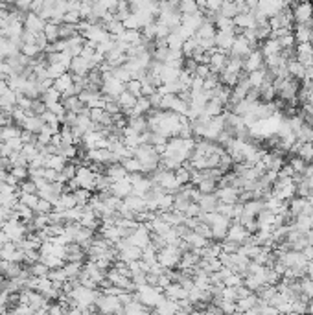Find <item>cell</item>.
Wrapping results in <instances>:
<instances>
[{
  "label": "cell",
  "mask_w": 313,
  "mask_h": 315,
  "mask_svg": "<svg viewBox=\"0 0 313 315\" xmlns=\"http://www.w3.org/2000/svg\"><path fill=\"white\" fill-rule=\"evenodd\" d=\"M42 33H44V37H46V41H48L50 44H54L55 41H59V26L54 24V22H46Z\"/></svg>",
  "instance_id": "cell-28"
},
{
  "label": "cell",
  "mask_w": 313,
  "mask_h": 315,
  "mask_svg": "<svg viewBox=\"0 0 313 315\" xmlns=\"http://www.w3.org/2000/svg\"><path fill=\"white\" fill-rule=\"evenodd\" d=\"M137 100H139V98H135V96L131 94V92L124 91V92L120 94V96L116 98V103H118V107H120L122 113L126 115V113H129V111H131L133 107L137 105Z\"/></svg>",
  "instance_id": "cell-12"
},
{
  "label": "cell",
  "mask_w": 313,
  "mask_h": 315,
  "mask_svg": "<svg viewBox=\"0 0 313 315\" xmlns=\"http://www.w3.org/2000/svg\"><path fill=\"white\" fill-rule=\"evenodd\" d=\"M293 9V20L295 24H308L313 20V4L312 2H301V4H289Z\"/></svg>",
  "instance_id": "cell-2"
},
{
  "label": "cell",
  "mask_w": 313,
  "mask_h": 315,
  "mask_svg": "<svg viewBox=\"0 0 313 315\" xmlns=\"http://www.w3.org/2000/svg\"><path fill=\"white\" fill-rule=\"evenodd\" d=\"M277 41H278V44H280V48L282 50H293L297 46L293 33H288V35L280 37V39H277Z\"/></svg>",
  "instance_id": "cell-38"
},
{
  "label": "cell",
  "mask_w": 313,
  "mask_h": 315,
  "mask_svg": "<svg viewBox=\"0 0 313 315\" xmlns=\"http://www.w3.org/2000/svg\"><path fill=\"white\" fill-rule=\"evenodd\" d=\"M212 74V70H210V67L208 65H199L197 67V70H195V76H199L201 79H206L208 76Z\"/></svg>",
  "instance_id": "cell-47"
},
{
  "label": "cell",
  "mask_w": 313,
  "mask_h": 315,
  "mask_svg": "<svg viewBox=\"0 0 313 315\" xmlns=\"http://www.w3.org/2000/svg\"><path fill=\"white\" fill-rule=\"evenodd\" d=\"M9 173H11L18 182H22L28 179V168H22V166H15V168H11Z\"/></svg>",
  "instance_id": "cell-43"
},
{
  "label": "cell",
  "mask_w": 313,
  "mask_h": 315,
  "mask_svg": "<svg viewBox=\"0 0 313 315\" xmlns=\"http://www.w3.org/2000/svg\"><path fill=\"white\" fill-rule=\"evenodd\" d=\"M127 128L133 129L135 133H146V131H150L148 129V120H146V116H135V118H127Z\"/></svg>",
  "instance_id": "cell-22"
},
{
  "label": "cell",
  "mask_w": 313,
  "mask_h": 315,
  "mask_svg": "<svg viewBox=\"0 0 313 315\" xmlns=\"http://www.w3.org/2000/svg\"><path fill=\"white\" fill-rule=\"evenodd\" d=\"M30 269V275L31 277H35V279H44V277H48L50 269L42 262H37V264H33L31 267H28Z\"/></svg>",
  "instance_id": "cell-34"
},
{
  "label": "cell",
  "mask_w": 313,
  "mask_h": 315,
  "mask_svg": "<svg viewBox=\"0 0 313 315\" xmlns=\"http://www.w3.org/2000/svg\"><path fill=\"white\" fill-rule=\"evenodd\" d=\"M306 277L313 282V264H308V267H306Z\"/></svg>",
  "instance_id": "cell-51"
},
{
  "label": "cell",
  "mask_w": 313,
  "mask_h": 315,
  "mask_svg": "<svg viewBox=\"0 0 313 315\" xmlns=\"http://www.w3.org/2000/svg\"><path fill=\"white\" fill-rule=\"evenodd\" d=\"M17 107H20V109H24V111H30L31 100L28 96H24V94H20V92H18L17 94Z\"/></svg>",
  "instance_id": "cell-45"
},
{
  "label": "cell",
  "mask_w": 313,
  "mask_h": 315,
  "mask_svg": "<svg viewBox=\"0 0 313 315\" xmlns=\"http://www.w3.org/2000/svg\"><path fill=\"white\" fill-rule=\"evenodd\" d=\"M124 205L131 210L135 216H140V214L148 212V205H146V199L144 197H139V195H129V197H126L124 199Z\"/></svg>",
  "instance_id": "cell-10"
},
{
  "label": "cell",
  "mask_w": 313,
  "mask_h": 315,
  "mask_svg": "<svg viewBox=\"0 0 313 315\" xmlns=\"http://www.w3.org/2000/svg\"><path fill=\"white\" fill-rule=\"evenodd\" d=\"M72 87H74V78L70 72L63 74V76H59V78L54 81V89L57 92H61V96H63L68 89H72Z\"/></svg>",
  "instance_id": "cell-17"
},
{
  "label": "cell",
  "mask_w": 313,
  "mask_h": 315,
  "mask_svg": "<svg viewBox=\"0 0 313 315\" xmlns=\"http://www.w3.org/2000/svg\"><path fill=\"white\" fill-rule=\"evenodd\" d=\"M289 166L293 168V171H295V175H302L304 173V170H306L308 164L302 160L301 157H297V155H293V157H289Z\"/></svg>",
  "instance_id": "cell-36"
},
{
  "label": "cell",
  "mask_w": 313,
  "mask_h": 315,
  "mask_svg": "<svg viewBox=\"0 0 313 315\" xmlns=\"http://www.w3.org/2000/svg\"><path fill=\"white\" fill-rule=\"evenodd\" d=\"M98 312L100 315H105V314H116V312H122L124 306L120 304L118 297L115 295H102V299L98 301Z\"/></svg>",
  "instance_id": "cell-4"
},
{
  "label": "cell",
  "mask_w": 313,
  "mask_h": 315,
  "mask_svg": "<svg viewBox=\"0 0 313 315\" xmlns=\"http://www.w3.org/2000/svg\"><path fill=\"white\" fill-rule=\"evenodd\" d=\"M54 210V205L50 203V201H44V199H39V205L35 208V214H50Z\"/></svg>",
  "instance_id": "cell-44"
},
{
  "label": "cell",
  "mask_w": 313,
  "mask_h": 315,
  "mask_svg": "<svg viewBox=\"0 0 313 315\" xmlns=\"http://www.w3.org/2000/svg\"><path fill=\"white\" fill-rule=\"evenodd\" d=\"M111 192H113V195H116L118 199H126V197H129V195L133 194V184H131V179L129 177H126V179H122V181L118 182H113V186H111Z\"/></svg>",
  "instance_id": "cell-9"
},
{
  "label": "cell",
  "mask_w": 313,
  "mask_h": 315,
  "mask_svg": "<svg viewBox=\"0 0 313 315\" xmlns=\"http://www.w3.org/2000/svg\"><path fill=\"white\" fill-rule=\"evenodd\" d=\"M197 205L199 208H201V212H216L219 201H217L216 194H206V195H201Z\"/></svg>",
  "instance_id": "cell-14"
},
{
  "label": "cell",
  "mask_w": 313,
  "mask_h": 315,
  "mask_svg": "<svg viewBox=\"0 0 313 315\" xmlns=\"http://www.w3.org/2000/svg\"><path fill=\"white\" fill-rule=\"evenodd\" d=\"M18 194H20V192H18ZM18 201H20V203H22L24 206H28V208H31V210L35 212L37 205H39V195H37V194H20Z\"/></svg>",
  "instance_id": "cell-33"
},
{
  "label": "cell",
  "mask_w": 313,
  "mask_h": 315,
  "mask_svg": "<svg viewBox=\"0 0 313 315\" xmlns=\"http://www.w3.org/2000/svg\"><path fill=\"white\" fill-rule=\"evenodd\" d=\"M22 155L28 158V162H31L35 157H39V150H37V144H24L22 148Z\"/></svg>",
  "instance_id": "cell-41"
},
{
  "label": "cell",
  "mask_w": 313,
  "mask_h": 315,
  "mask_svg": "<svg viewBox=\"0 0 313 315\" xmlns=\"http://www.w3.org/2000/svg\"><path fill=\"white\" fill-rule=\"evenodd\" d=\"M186 218H195L197 219L199 216H201V208H199V205L197 203H190V206H188V210H186V214H184Z\"/></svg>",
  "instance_id": "cell-46"
},
{
  "label": "cell",
  "mask_w": 313,
  "mask_h": 315,
  "mask_svg": "<svg viewBox=\"0 0 313 315\" xmlns=\"http://www.w3.org/2000/svg\"><path fill=\"white\" fill-rule=\"evenodd\" d=\"M201 192L203 195L206 194H216L217 190V181H214V179H203V181L199 182L197 186H195Z\"/></svg>",
  "instance_id": "cell-32"
},
{
  "label": "cell",
  "mask_w": 313,
  "mask_h": 315,
  "mask_svg": "<svg viewBox=\"0 0 313 315\" xmlns=\"http://www.w3.org/2000/svg\"><path fill=\"white\" fill-rule=\"evenodd\" d=\"M66 162H68V160H66V158H63L61 155H50V157H46V160H44V168L61 171L66 166Z\"/></svg>",
  "instance_id": "cell-26"
},
{
  "label": "cell",
  "mask_w": 313,
  "mask_h": 315,
  "mask_svg": "<svg viewBox=\"0 0 313 315\" xmlns=\"http://www.w3.org/2000/svg\"><path fill=\"white\" fill-rule=\"evenodd\" d=\"M199 11L197 2H192V0H184V2H179V13L181 17H190L193 13Z\"/></svg>",
  "instance_id": "cell-30"
},
{
  "label": "cell",
  "mask_w": 313,
  "mask_h": 315,
  "mask_svg": "<svg viewBox=\"0 0 313 315\" xmlns=\"http://www.w3.org/2000/svg\"><path fill=\"white\" fill-rule=\"evenodd\" d=\"M42 128H44V122H42L41 116H28L26 122L22 124V129H24V131H30V133L33 135L41 133Z\"/></svg>",
  "instance_id": "cell-19"
},
{
  "label": "cell",
  "mask_w": 313,
  "mask_h": 315,
  "mask_svg": "<svg viewBox=\"0 0 313 315\" xmlns=\"http://www.w3.org/2000/svg\"><path fill=\"white\" fill-rule=\"evenodd\" d=\"M126 91L131 92L135 98H140L142 96V83L140 81H137V79H131L129 83L126 85Z\"/></svg>",
  "instance_id": "cell-40"
},
{
  "label": "cell",
  "mask_w": 313,
  "mask_h": 315,
  "mask_svg": "<svg viewBox=\"0 0 313 315\" xmlns=\"http://www.w3.org/2000/svg\"><path fill=\"white\" fill-rule=\"evenodd\" d=\"M216 197L219 203H223V205H236V203H238V197H240V190H236V188H232V186L217 188Z\"/></svg>",
  "instance_id": "cell-8"
},
{
  "label": "cell",
  "mask_w": 313,
  "mask_h": 315,
  "mask_svg": "<svg viewBox=\"0 0 313 315\" xmlns=\"http://www.w3.org/2000/svg\"><path fill=\"white\" fill-rule=\"evenodd\" d=\"M94 179H96V173L89 166H79L78 171H76V181H78L79 188L89 190L92 194H94Z\"/></svg>",
  "instance_id": "cell-3"
},
{
  "label": "cell",
  "mask_w": 313,
  "mask_h": 315,
  "mask_svg": "<svg viewBox=\"0 0 313 315\" xmlns=\"http://www.w3.org/2000/svg\"><path fill=\"white\" fill-rule=\"evenodd\" d=\"M260 68H264V55H262V52H260L258 48V50H253V52L243 59V72L253 74L256 72V70H260Z\"/></svg>",
  "instance_id": "cell-5"
},
{
  "label": "cell",
  "mask_w": 313,
  "mask_h": 315,
  "mask_svg": "<svg viewBox=\"0 0 313 315\" xmlns=\"http://www.w3.org/2000/svg\"><path fill=\"white\" fill-rule=\"evenodd\" d=\"M18 192L20 194H37V184L31 179H26L18 184Z\"/></svg>",
  "instance_id": "cell-39"
},
{
  "label": "cell",
  "mask_w": 313,
  "mask_h": 315,
  "mask_svg": "<svg viewBox=\"0 0 313 315\" xmlns=\"http://www.w3.org/2000/svg\"><path fill=\"white\" fill-rule=\"evenodd\" d=\"M44 26H46V20H42L35 13H28L24 17V31H30V33L37 35V33L44 31Z\"/></svg>",
  "instance_id": "cell-7"
},
{
  "label": "cell",
  "mask_w": 313,
  "mask_h": 315,
  "mask_svg": "<svg viewBox=\"0 0 313 315\" xmlns=\"http://www.w3.org/2000/svg\"><path fill=\"white\" fill-rule=\"evenodd\" d=\"M182 253L179 251V247L175 245H166L164 249L158 251L156 255V262L162 269H179V264H181Z\"/></svg>",
  "instance_id": "cell-1"
},
{
  "label": "cell",
  "mask_w": 313,
  "mask_h": 315,
  "mask_svg": "<svg viewBox=\"0 0 313 315\" xmlns=\"http://www.w3.org/2000/svg\"><path fill=\"white\" fill-rule=\"evenodd\" d=\"M306 236H308V242H310V247H313V230H310Z\"/></svg>",
  "instance_id": "cell-52"
},
{
  "label": "cell",
  "mask_w": 313,
  "mask_h": 315,
  "mask_svg": "<svg viewBox=\"0 0 313 315\" xmlns=\"http://www.w3.org/2000/svg\"><path fill=\"white\" fill-rule=\"evenodd\" d=\"M297 157H301L306 164H312L313 162V144H310V142H299Z\"/></svg>",
  "instance_id": "cell-25"
},
{
  "label": "cell",
  "mask_w": 313,
  "mask_h": 315,
  "mask_svg": "<svg viewBox=\"0 0 313 315\" xmlns=\"http://www.w3.org/2000/svg\"><path fill=\"white\" fill-rule=\"evenodd\" d=\"M160 102H162V96L155 92L153 96H150V103H151V109H160Z\"/></svg>",
  "instance_id": "cell-50"
},
{
  "label": "cell",
  "mask_w": 313,
  "mask_h": 315,
  "mask_svg": "<svg viewBox=\"0 0 313 315\" xmlns=\"http://www.w3.org/2000/svg\"><path fill=\"white\" fill-rule=\"evenodd\" d=\"M234 26L236 28H240V30H254V28H256V20H254L253 13L251 11L240 13V15H236L234 17Z\"/></svg>",
  "instance_id": "cell-11"
},
{
  "label": "cell",
  "mask_w": 313,
  "mask_h": 315,
  "mask_svg": "<svg viewBox=\"0 0 313 315\" xmlns=\"http://www.w3.org/2000/svg\"><path fill=\"white\" fill-rule=\"evenodd\" d=\"M105 175H107L113 182H118V181H122V179L129 177V173H127L126 168H124L122 164H111V166L105 168Z\"/></svg>",
  "instance_id": "cell-15"
},
{
  "label": "cell",
  "mask_w": 313,
  "mask_h": 315,
  "mask_svg": "<svg viewBox=\"0 0 313 315\" xmlns=\"http://www.w3.org/2000/svg\"><path fill=\"white\" fill-rule=\"evenodd\" d=\"M41 100H42V103L48 107V105H54V103H59L61 102V92H57L52 87V89H48V91H44L41 94Z\"/></svg>",
  "instance_id": "cell-29"
},
{
  "label": "cell",
  "mask_w": 313,
  "mask_h": 315,
  "mask_svg": "<svg viewBox=\"0 0 313 315\" xmlns=\"http://www.w3.org/2000/svg\"><path fill=\"white\" fill-rule=\"evenodd\" d=\"M63 22H65V24L78 26L79 22H81V15H79V11H66L65 17H63Z\"/></svg>",
  "instance_id": "cell-42"
},
{
  "label": "cell",
  "mask_w": 313,
  "mask_h": 315,
  "mask_svg": "<svg viewBox=\"0 0 313 315\" xmlns=\"http://www.w3.org/2000/svg\"><path fill=\"white\" fill-rule=\"evenodd\" d=\"M267 68H260V70H256V72H253V74H249L247 76V79H249V85H251V89H256L258 91L260 87L264 85L265 83V79H267Z\"/></svg>",
  "instance_id": "cell-20"
},
{
  "label": "cell",
  "mask_w": 313,
  "mask_h": 315,
  "mask_svg": "<svg viewBox=\"0 0 313 315\" xmlns=\"http://www.w3.org/2000/svg\"><path fill=\"white\" fill-rule=\"evenodd\" d=\"M57 175H59V171L50 170V168H44V181L46 182H55L57 181Z\"/></svg>",
  "instance_id": "cell-49"
},
{
  "label": "cell",
  "mask_w": 313,
  "mask_h": 315,
  "mask_svg": "<svg viewBox=\"0 0 313 315\" xmlns=\"http://www.w3.org/2000/svg\"><path fill=\"white\" fill-rule=\"evenodd\" d=\"M216 26H214V22H210V20H205L203 24L199 26V30L195 31V37L197 39H216Z\"/></svg>",
  "instance_id": "cell-21"
},
{
  "label": "cell",
  "mask_w": 313,
  "mask_h": 315,
  "mask_svg": "<svg viewBox=\"0 0 313 315\" xmlns=\"http://www.w3.org/2000/svg\"><path fill=\"white\" fill-rule=\"evenodd\" d=\"M223 113H225V107H223V105L217 102V100H210V102L205 105V109H203V115L208 116V118H216V116H221Z\"/></svg>",
  "instance_id": "cell-24"
},
{
  "label": "cell",
  "mask_w": 313,
  "mask_h": 315,
  "mask_svg": "<svg viewBox=\"0 0 313 315\" xmlns=\"http://www.w3.org/2000/svg\"><path fill=\"white\" fill-rule=\"evenodd\" d=\"M312 164H313V162H312Z\"/></svg>",
  "instance_id": "cell-53"
},
{
  "label": "cell",
  "mask_w": 313,
  "mask_h": 315,
  "mask_svg": "<svg viewBox=\"0 0 313 315\" xmlns=\"http://www.w3.org/2000/svg\"><path fill=\"white\" fill-rule=\"evenodd\" d=\"M91 70H92V65L87 59H83V57H72V61H70V68H68V72L72 74V76L87 78V74L91 72Z\"/></svg>",
  "instance_id": "cell-6"
},
{
  "label": "cell",
  "mask_w": 313,
  "mask_h": 315,
  "mask_svg": "<svg viewBox=\"0 0 313 315\" xmlns=\"http://www.w3.org/2000/svg\"><path fill=\"white\" fill-rule=\"evenodd\" d=\"M7 126H13V118L11 115H7V113H0V129L2 128H7Z\"/></svg>",
  "instance_id": "cell-48"
},
{
  "label": "cell",
  "mask_w": 313,
  "mask_h": 315,
  "mask_svg": "<svg viewBox=\"0 0 313 315\" xmlns=\"http://www.w3.org/2000/svg\"><path fill=\"white\" fill-rule=\"evenodd\" d=\"M155 314L156 315H177L179 314V304L175 303V301L164 299L162 303L155 308Z\"/></svg>",
  "instance_id": "cell-18"
},
{
  "label": "cell",
  "mask_w": 313,
  "mask_h": 315,
  "mask_svg": "<svg viewBox=\"0 0 313 315\" xmlns=\"http://www.w3.org/2000/svg\"><path fill=\"white\" fill-rule=\"evenodd\" d=\"M120 164L124 166V168H126V171L129 173V175H135V173H142V164H140L135 157L126 158V160H122Z\"/></svg>",
  "instance_id": "cell-31"
},
{
  "label": "cell",
  "mask_w": 313,
  "mask_h": 315,
  "mask_svg": "<svg viewBox=\"0 0 313 315\" xmlns=\"http://www.w3.org/2000/svg\"><path fill=\"white\" fill-rule=\"evenodd\" d=\"M260 52L265 59V57H271V55H278L282 52V48H280L277 39H265L264 43H260Z\"/></svg>",
  "instance_id": "cell-13"
},
{
  "label": "cell",
  "mask_w": 313,
  "mask_h": 315,
  "mask_svg": "<svg viewBox=\"0 0 313 315\" xmlns=\"http://www.w3.org/2000/svg\"><path fill=\"white\" fill-rule=\"evenodd\" d=\"M63 269H65L68 280H70V279H79V275H81V271H83V264H65V266H63Z\"/></svg>",
  "instance_id": "cell-35"
},
{
  "label": "cell",
  "mask_w": 313,
  "mask_h": 315,
  "mask_svg": "<svg viewBox=\"0 0 313 315\" xmlns=\"http://www.w3.org/2000/svg\"><path fill=\"white\" fill-rule=\"evenodd\" d=\"M74 199H76V206H78V208H85V206L89 205V201L92 199V192L79 188V190L74 192Z\"/></svg>",
  "instance_id": "cell-27"
},
{
  "label": "cell",
  "mask_w": 313,
  "mask_h": 315,
  "mask_svg": "<svg viewBox=\"0 0 313 315\" xmlns=\"http://www.w3.org/2000/svg\"><path fill=\"white\" fill-rule=\"evenodd\" d=\"M265 210L264 206V201L260 199H253V201H247V203H243V214L249 216V218H258V214Z\"/></svg>",
  "instance_id": "cell-16"
},
{
  "label": "cell",
  "mask_w": 313,
  "mask_h": 315,
  "mask_svg": "<svg viewBox=\"0 0 313 315\" xmlns=\"http://www.w3.org/2000/svg\"><path fill=\"white\" fill-rule=\"evenodd\" d=\"M219 15L221 17H227V18H232L238 15V9H236V4L234 2H223L221 4V9H219Z\"/></svg>",
  "instance_id": "cell-37"
},
{
  "label": "cell",
  "mask_w": 313,
  "mask_h": 315,
  "mask_svg": "<svg viewBox=\"0 0 313 315\" xmlns=\"http://www.w3.org/2000/svg\"><path fill=\"white\" fill-rule=\"evenodd\" d=\"M184 242H186L188 245L192 247V251H193V249H205V247H208V245H210V242H208L206 238L199 236L197 232H193V230L190 232V234H188L186 238H184Z\"/></svg>",
  "instance_id": "cell-23"
}]
</instances>
